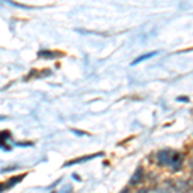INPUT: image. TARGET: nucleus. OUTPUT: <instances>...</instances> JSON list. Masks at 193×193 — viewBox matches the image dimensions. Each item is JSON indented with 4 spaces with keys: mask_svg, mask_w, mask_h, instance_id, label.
<instances>
[{
    "mask_svg": "<svg viewBox=\"0 0 193 193\" xmlns=\"http://www.w3.org/2000/svg\"><path fill=\"white\" fill-rule=\"evenodd\" d=\"M171 157L170 156V152L169 151H163V152H161L158 154V161L161 163H170V161H171Z\"/></svg>",
    "mask_w": 193,
    "mask_h": 193,
    "instance_id": "nucleus-1",
    "label": "nucleus"
},
{
    "mask_svg": "<svg viewBox=\"0 0 193 193\" xmlns=\"http://www.w3.org/2000/svg\"><path fill=\"white\" fill-rule=\"evenodd\" d=\"M153 56H156V51H153V53H147V54H144V56H140V57H138L135 61H133V66L134 64H138V63H140V62H143V61H146L148 59V58H151V57H153Z\"/></svg>",
    "mask_w": 193,
    "mask_h": 193,
    "instance_id": "nucleus-2",
    "label": "nucleus"
},
{
    "mask_svg": "<svg viewBox=\"0 0 193 193\" xmlns=\"http://www.w3.org/2000/svg\"><path fill=\"white\" fill-rule=\"evenodd\" d=\"M142 174H143V170H142V169H138L137 173L134 174V176L130 179V184H135V183L139 182V180L142 179Z\"/></svg>",
    "mask_w": 193,
    "mask_h": 193,
    "instance_id": "nucleus-3",
    "label": "nucleus"
},
{
    "mask_svg": "<svg viewBox=\"0 0 193 193\" xmlns=\"http://www.w3.org/2000/svg\"><path fill=\"white\" fill-rule=\"evenodd\" d=\"M23 176H25V175H21V176H19V178H17V179H11V182L8 183V187H12L13 184H14V183H18V182H21Z\"/></svg>",
    "mask_w": 193,
    "mask_h": 193,
    "instance_id": "nucleus-4",
    "label": "nucleus"
},
{
    "mask_svg": "<svg viewBox=\"0 0 193 193\" xmlns=\"http://www.w3.org/2000/svg\"><path fill=\"white\" fill-rule=\"evenodd\" d=\"M176 101H180V102H188V98H184V96H179V98H176Z\"/></svg>",
    "mask_w": 193,
    "mask_h": 193,
    "instance_id": "nucleus-5",
    "label": "nucleus"
},
{
    "mask_svg": "<svg viewBox=\"0 0 193 193\" xmlns=\"http://www.w3.org/2000/svg\"><path fill=\"white\" fill-rule=\"evenodd\" d=\"M75 134H81V135H86V133H84V131H79V130H72Z\"/></svg>",
    "mask_w": 193,
    "mask_h": 193,
    "instance_id": "nucleus-6",
    "label": "nucleus"
},
{
    "mask_svg": "<svg viewBox=\"0 0 193 193\" xmlns=\"http://www.w3.org/2000/svg\"><path fill=\"white\" fill-rule=\"evenodd\" d=\"M73 178H75L76 180H80V178H79V176H77V175H76V174H73Z\"/></svg>",
    "mask_w": 193,
    "mask_h": 193,
    "instance_id": "nucleus-7",
    "label": "nucleus"
},
{
    "mask_svg": "<svg viewBox=\"0 0 193 193\" xmlns=\"http://www.w3.org/2000/svg\"><path fill=\"white\" fill-rule=\"evenodd\" d=\"M121 193H130V192H129V191H127V189H124V191H122Z\"/></svg>",
    "mask_w": 193,
    "mask_h": 193,
    "instance_id": "nucleus-8",
    "label": "nucleus"
}]
</instances>
